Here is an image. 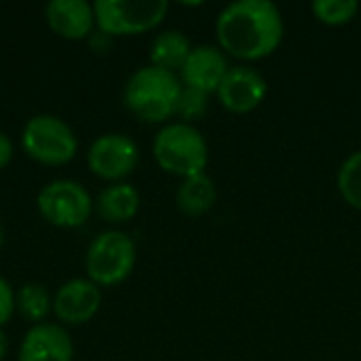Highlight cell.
Returning a JSON list of instances; mask_svg holds the SVG:
<instances>
[{
  "label": "cell",
  "instance_id": "12",
  "mask_svg": "<svg viewBox=\"0 0 361 361\" xmlns=\"http://www.w3.org/2000/svg\"><path fill=\"white\" fill-rule=\"evenodd\" d=\"M74 345L63 326L57 324H38L32 326L21 345H19V361H72Z\"/></svg>",
  "mask_w": 361,
  "mask_h": 361
},
{
  "label": "cell",
  "instance_id": "7",
  "mask_svg": "<svg viewBox=\"0 0 361 361\" xmlns=\"http://www.w3.org/2000/svg\"><path fill=\"white\" fill-rule=\"evenodd\" d=\"M40 216L57 228H78L93 214V199L74 180H53L36 197Z\"/></svg>",
  "mask_w": 361,
  "mask_h": 361
},
{
  "label": "cell",
  "instance_id": "23",
  "mask_svg": "<svg viewBox=\"0 0 361 361\" xmlns=\"http://www.w3.org/2000/svg\"><path fill=\"white\" fill-rule=\"evenodd\" d=\"M89 40H91V47H93L97 53H106V51L110 49V40H112V36H108V34H104V32L95 30V32L89 36Z\"/></svg>",
  "mask_w": 361,
  "mask_h": 361
},
{
  "label": "cell",
  "instance_id": "15",
  "mask_svg": "<svg viewBox=\"0 0 361 361\" xmlns=\"http://www.w3.org/2000/svg\"><path fill=\"white\" fill-rule=\"evenodd\" d=\"M216 197L218 192H216L214 180L207 173H201V176L182 180L176 192V203L182 214L190 218H199V216H205L216 205Z\"/></svg>",
  "mask_w": 361,
  "mask_h": 361
},
{
  "label": "cell",
  "instance_id": "17",
  "mask_svg": "<svg viewBox=\"0 0 361 361\" xmlns=\"http://www.w3.org/2000/svg\"><path fill=\"white\" fill-rule=\"evenodd\" d=\"M15 309L23 319L38 326L53 311V298L42 283H23L15 294Z\"/></svg>",
  "mask_w": 361,
  "mask_h": 361
},
{
  "label": "cell",
  "instance_id": "9",
  "mask_svg": "<svg viewBox=\"0 0 361 361\" xmlns=\"http://www.w3.org/2000/svg\"><path fill=\"white\" fill-rule=\"evenodd\" d=\"M267 78L252 66H231L216 95L222 108L233 114H247L256 110L267 97Z\"/></svg>",
  "mask_w": 361,
  "mask_h": 361
},
{
  "label": "cell",
  "instance_id": "20",
  "mask_svg": "<svg viewBox=\"0 0 361 361\" xmlns=\"http://www.w3.org/2000/svg\"><path fill=\"white\" fill-rule=\"evenodd\" d=\"M205 108H207V95H205V93L182 87V95H180V102H178V110H176V114H178V116H182V118H184V123H188V121H195V118L203 116Z\"/></svg>",
  "mask_w": 361,
  "mask_h": 361
},
{
  "label": "cell",
  "instance_id": "14",
  "mask_svg": "<svg viewBox=\"0 0 361 361\" xmlns=\"http://www.w3.org/2000/svg\"><path fill=\"white\" fill-rule=\"evenodd\" d=\"M140 192L127 182L106 186L93 201V212L108 224H125L140 212Z\"/></svg>",
  "mask_w": 361,
  "mask_h": 361
},
{
  "label": "cell",
  "instance_id": "5",
  "mask_svg": "<svg viewBox=\"0 0 361 361\" xmlns=\"http://www.w3.org/2000/svg\"><path fill=\"white\" fill-rule=\"evenodd\" d=\"M21 148L36 163L59 167L76 157L78 140L61 118L53 114H36L21 131Z\"/></svg>",
  "mask_w": 361,
  "mask_h": 361
},
{
  "label": "cell",
  "instance_id": "21",
  "mask_svg": "<svg viewBox=\"0 0 361 361\" xmlns=\"http://www.w3.org/2000/svg\"><path fill=\"white\" fill-rule=\"evenodd\" d=\"M15 311V292L11 283L4 277H0V328L11 322Z\"/></svg>",
  "mask_w": 361,
  "mask_h": 361
},
{
  "label": "cell",
  "instance_id": "3",
  "mask_svg": "<svg viewBox=\"0 0 361 361\" xmlns=\"http://www.w3.org/2000/svg\"><path fill=\"white\" fill-rule=\"evenodd\" d=\"M152 154L163 171L182 180L205 173L209 161V148L203 133L184 121L169 123L157 133Z\"/></svg>",
  "mask_w": 361,
  "mask_h": 361
},
{
  "label": "cell",
  "instance_id": "2",
  "mask_svg": "<svg viewBox=\"0 0 361 361\" xmlns=\"http://www.w3.org/2000/svg\"><path fill=\"white\" fill-rule=\"evenodd\" d=\"M182 95L180 76L154 66L135 70L125 85L127 110L144 123H165L178 110Z\"/></svg>",
  "mask_w": 361,
  "mask_h": 361
},
{
  "label": "cell",
  "instance_id": "6",
  "mask_svg": "<svg viewBox=\"0 0 361 361\" xmlns=\"http://www.w3.org/2000/svg\"><path fill=\"white\" fill-rule=\"evenodd\" d=\"M95 27L108 36H135L154 30L167 15L165 0H97Z\"/></svg>",
  "mask_w": 361,
  "mask_h": 361
},
{
  "label": "cell",
  "instance_id": "13",
  "mask_svg": "<svg viewBox=\"0 0 361 361\" xmlns=\"http://www.w3.org/2000/svg\"><path fill=\"white\" fill-rule=\"evenodd\" d=\"M44 17L49 27L66 40L89 38L95 27V11L87 0H51Z\"/></svg>",
  "mask_w": 361,
  "mask_h": 361
},
{
  "label": "cell",
  "instance_id": "10",
  "mask_svg": "<svg viewBox=\"0 0 361 361\" xmlns=\"http://www.w3.org/2000/svg\"><path fill=\"white\" fill-rule=\"evenodd\" d=\"M228 70L231 66H228L226 53L220 47L199 44V47H192L188 59L184 61L180 70V82L186 89H195L205 95H212L218 91Z\"/></svg>",
  "mask_w": 361,
  "mask_h": 361
},
{
  "label": "cell",
  "instance_id": "16",
  "mask_svg": "<svg viewBox=\"0 0 361 361\" xmlns=\"http://www.w3.org/2000/svg\"><path fill=\"white\" fill-rule=\"evenodd\" d=\"M190 51H192V44L182 32L165 30L159 36H154L150 44V66L176 74L182 70Z\"/></svg>",
  "mask_w": 361,
  "mask_h": 361
},
{
  "label": "cell",
  "instance_id": "25",
  "mask_svg": "<svg viewBox=\"0 0 361 361\" xmlns=\"http://www.w3.org/2000/svg\"><path fill=\"white\" fill-rule=\"evenodd\" d=\"M2 243H4V228H2V224H0V247H2Z\"/></svg>",
  "mask_w": 361,
  "mask_h": 361
},
{
  "label": "cell",
  "instance_id": "8",
  "mask_svg": "<svg viewBox=\"0 0 361 361\" xmlns=\"http://www.w3.org/2000/svg\"><path fill=\"white\" fill-rule=\"evenodd\" d=\"M137 144L123 133H104L87 150V165L93 176L106 182H121L137 167Z\"/></svg>",
  "mask_w": 361,
  "mask_h": 361
},
{
  "label": "cell",
  "instance_id": "22",
  "mask_svg": "<svg viewBox=\"0 0 361 361\" xmlns=\"http://www.w3.org/2000/svg\"><path fill=\"white\" fill-rule=\"evenodd\" d=\"M11 159H13V142L4 131H0V171L11 163Z\"/></svg>",
  "mask_w": 361,
  "mask_h": 361
},
{
  "label": "cell",
  "instance_id": "4",
  "mask_svg": "<svg viewBox=\"0 0 361 361\" xmlns=\"http://www.w3.org/2000/svg\"><path fill=\"white\" fill-rule=\"evenodd\" d=\"M135 260L137 252L133 239L121 231H106L97 235L87 250V279L97 288L118 286L133 273Z\"/></svg>",
  "mask_w": 361,
  "mask_h": 361
},
{
  "label": "cell",
  "instance_id": "1",
  "mask_svg": "<svg viewBox=\"0 0 361 361\" xmlns=\"http://www.w3.org/2000/svg\"><path fill=\"white\" fill-rule=\"evenodd\" d=\"M283 17L271 0H237L216 19L218 44L226 55L256 61L273 55L283 40Z\"/></svg>",
  "mask_w": 361,
  "mask_h": 361
},
{
  "label": "cell",
  "instance_id": "11",
  "mask_svg": "<svg viewBox=\"0 0 361 361\" xmlns=\"http://www.w3.org/2000/svg\"><path fill=\"white\" fill-rule=\"evenodd\" d=\"M102 307V290L89 279H70L53 296V313L66 326L91 322Z\"/></svg>",
  "mask_w": 361,
  "mask_h": 361
},
{
  "label": "cell",
  "instance_id": "19",
  "mask_svg": "<svg viewBox=\"0 0 361 361\" xmlns=\"http://www.w3.org/2000/svg\"><path fill=\"white\" fill-rule=\"evenodd\" d=\"M311 11L326 25H345L360 13L357 0H315Z\"/></svg>",
  "mask_w": 361,
  "mask_h": 361
},
{
  "label": "cell",
  "instance_id": "18",
  "mask_svg": "<svg viewBox=\"0 0 361 361\" xmlns=\"http://www.w3.org/2000/svg\"><path fill=\"white\" fill-rule=\"evenodd\" d=\"M336 186L345 203L361 212V150L345 159L336 176Z\"/></svg>",
  "mask_w": 361,
  "mask_h": 361
},
{
  "label": "cell",
  "instance_id": "24",
  "mask_svg": "<svg viewBox=\"0 0 361 361\" xmlns=\"http://www.w3.org/2000/svg\"><path fill=\"white\" fill-rule=\"evenodd\" d=\"M6 353H8V338H6L4 330L0 328V361L6 357Z\"/></svg>",
  "mask_w": 361,
  "mask_h": 361
}]
</instances>
